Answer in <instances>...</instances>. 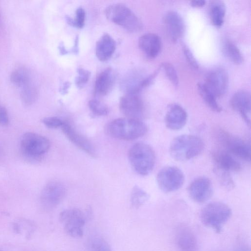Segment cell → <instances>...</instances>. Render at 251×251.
Returning <instances> with one entry per match:
<instances>
[{
  "label": "cell",
  "mask_w": 251,
  "mask_h": 251,
  "mask_svg": "<svg viewBox=\"0 0 251 251\" xmlns=\"http://www.w3.org/2000/svg\"><path fill=\"white\" fill-rule=\"evenodd\" d=\"M107 131L114 138L130 141L145 135L148 132V126L140 120L118 118L108 124Z\"/></svg>",
  "instance_id": "1"
},
{
  "label": "cell",
  "mask_w": 251,
  "mask_h": 251,
  "mask_svg": "<svg viewBox=\"0 0 251 251\" xmlns=\"http://www.w3.org/2000/svg\"><path fill=\"white\" fill-rule=\"evenodd\" d=\"M203 148L204 143L200 138L193 135L184 134L172 140L169 152L175 160L184 161L198 156Z\"/></svg>",
  "instance_id": "2"
},
{
  "label": "cell",
  "mask_w": 251,
  "mask_h": 251,
  "mask_svg": "<svg viewBox=\"0 0 251 251\" xmlns=\"http://www.w3.org/2000/svg\"><path fill=\"white\" fill-rule=\"evenodd\" d=\"M128 156L132 167L137 174L147 176L153 169L155 154L148 144L142 142L135 144L129 149Z\"/></svg>",
  "instance_id": "3"
},
{
  "label": "cell",
  "mask_w": 251,
  "mask_h": 251,
  "mask_svg": "<svg viewBox=\"0 0 251 251\" xmlns=\"http://www.w3.org/2000/svg\"><path fill=\"white\" fill-rule=\"evenodd\" d=\"M231 215V210L227 205L215 201L208 203L202 208L200 218L203 225L219 233Z\"/></svg>",
  "instance_id": "4"
},
{
  "label": "cell",
  "mask_w": 251,
  "mask_h": 251,
  "mask_svg": "<svg viewBox=\"0 0 251 251\" xmlns=\"http://www.w3.org/2000/svg\"><path fill=\"white\" fill-rule=\"evenodd\" d=\"M107 18L131 32H137L143 28L138 17L126 6L116 3L108 6L105 11Z\"/></svg>",
  "instance_id": "5"
},
{
  "label": "cell",
  "mask_w": 251,
  "mask_h": 251,
  "mask_svg": "<svg viewBox=\"0 0 251 251\" xmlns=\"http://www.w3.org/2000/svg\"><path fill=\"white\" fill-rule=\"evenodd\" d=\"M59 220L69 235L74 238L83 236L85 219L82 211L76 208L64 210L60 213Z\"/></svg>",
  "instance_id": "6"
},
{
  "label": "cell",
  "mask_w": 251,
  "mask_h": 251,
  "mask_svg": "<svg viewBox=\"0 0 251 251\" xmlns=\"http://www.w3.org/2000/svg\"><path fill=\"white\" fill-rule=\"evenodd\" d=\"M20 146L25 154L37 157L48 151L50 148V142L44 136L33 132H27L22 136Z\"/></svg>",
  "instance_id": "7"
},
{
  "label": "cell",
  "mask_w": 251,
  "mask_h": 251,
  "mask_svg": "<svg viewBox=\"0 0 251 251\" xmlns=\"http://www.w3.org/2000/svg\"><path fill=\"white\" fill-rule=\"evenodd\" d=\"M156 181L159 188L165 193L175 191L182 187L184 182L183 172L175 166H167L157 174Z\"/></svg>",
  "instance_id": "8"
},
{
  "label": "cell",
  "mask_w": 251,
  "mask_h": 251,
  "mask_svg": "<svg viewBox=\"0 0 251 251\" xmlns=\"http://www.w3.org/2000/svg\"><path fill=\"white\" fill-rule=\"evenodd\" d=\"M218 135L219 140L229 153L242 160L250 161L251 150L249 144L224 131H220Z\"/></svg>",
  "instance_id": "9"
},
{
  "label": "cell",
  "mask_w": 251,
  "mask_h": 251,
  "mask_svg": "<svg viewBox=\"0 0 251 251\" xmlns=\"http://www.w3.org/2000/svg\"><path fill=\"white\" fill-rule=\"evenodd\" d=\"M66 189L64 185L57 180L47 183L42 190L40 200L44 207L51 209L56 207L64 198Z\"/></svg>",
  "instance_id": "10"
},
{
  "label": "cell",
  "mask_w": 251,
  "mask_h": 251,
  "mask_svg": "<svg viewBox=\"0 0 251 251\" xmlns=\"http://www.w3.org/2000/svg\"><path fill=\"white\" fill-rule=\"evenodd\" d=\"M119 107L126 118L140 120L144 114L143 102L138 93L127 92L120 100Z\"/></svg>",
  "instance_id": "11"
},
{
  "label": "cell",
  "mask_w": 251,
  "mask_h": 251,
  "mask_svg": "<svg viewBox=\"0 0 251 251\" xmlns=\"http://www.w3.org/2000/svg\"><path fill=\"white\" fill-rule=\"evenodd\" d=\"M203 84L216 98L222 97L227 88L228 75L226 71L222 68L212 70L207 75Z\"/></svg>",
  "instance_id": "12"
},
{
  "label": "cell",
  "mask_w": 251,
  "mask_h": 251,
  "mask_svg": "<svg viewBox=\"0 0 251 251\" xmlns=\"http://www.w3.org/2000/svg\"><path fill=\"white\" fill-rule=\"evenodd\" d=\"M188 192L190 198L198 203H203L209 200L213 194L210 180L205 176L194 179L190 184Z\"/></svg>",
  "instance_id": "13"
},
{
  "label": "cell",
  "mask_w": 251,
  "mask_h": 251,
  "mask_svg": "<svg viewBox=\"0 0 251 251\" xmlns=\"http://www.w3.org/2000/svg\"><path fill=\"white\" fill-rule=\"evenodd\" d=\"M164 24L166 33L172 42H176L183 36L185 23L177 12L173 10L167 12L164 16Z\"/></svg>",
  "instance_id": "14"
},
{
  "label": "cell",
  "mask_w": 251,
  "mask_h": 251,
  "mask_svg": "<svg viewBox=\"0 0 251 251\" xmlns=\"http://www.w3.org/2000/svg\"><path fill=\"white\" fill-rule=\"evenodd\" d=\"M230 104L232 109L238 112L247 124L250 126L251 98L250 92L246 90L236 92L231 97Z\"/></svg>",
  "instance_id": "15"
},
{
  "label": "cell",
  "mask_w": 251,
  "mask_h": 251,
  "mask_svg": "<svg viewBox=\"0 0 251 251\" xmlns=\"http://www.w3.org/2000/svg\"><path fill=\"white\" fill-rule=\"evenodd\" d=\"M61 128L64 135L73 144L90 155L96 156L95 150L91 143L69 123L65 121Z\"/></svg>",
  "instance_id": "16"
},
{
  "label": "cell",
  "mask_w": 251,
  "mask_h": 251,
  "mask_svg": "<svg viewBox=\"0 0 251 251\" xmlns=\"http://www.w3.org/2000/svg\"><path fill=\"white\" fill-rule=\"evenodd\" d=\"M187 114L185 109L177 104H172L165 116L166 126L173 130H179L186 124Z\"/></svg>",
  "instance_id": "17"
},
{
  "label": "cell",
  "mask_w": 251,
  "mask_h": 251,
  "mask_svg": "<svg viewBox=\"0 0 251 251\" xmlns=\"http://www.w3.org/2000/svg\"><path fill=\"white\" fill-rule=\"evenodd\" d=\"M139 48L146 56L150 58L156 57L161 49V41L159 36L154 33H147L139 39Z\"/></svg>",
  "instance_id": "18"
},
{
  "label": "cell",
  "mask_w": 251,
  "mask_h": 251,
  "mask_svg": "<svg viewBox=\"0 0 251 251\" xmlns=\"http://www.w3.org/2000/svg\"><path fill=\"white\" fill-rule=\"evenodd\" d=\"M176 242L181 251H197L196 236L191 229L186 225H181L177 228Z\"/></svg>",
  "instance_id": "19"
},
{
  "label": "cell",
  "mask_w": 251,
  "mask_h": 251,
  "mask_svg": "<svg viewBox=\"0 0 251 251\" xmlns=\"http://www.w3.org/2000/svg\"><path fill=\"white\" fill-rule=\"evenodd\" d=\"M115 80V73L111 68H107L102 71L97 76L95 82V95L103 96L108 94L112 90Z\"/></svg>",
  "instance_id": "20"
},
{
  "label": "cell",
  "mask_w": 251,
  "mask_h": 251,
  "mask_svg": "<svg viewBox=\"0 0 251 251\" xmlns=\"http://www.w3.org/2000/svg\"><path fill=\"white\" fill-rule=\"evenodd\" d=\"M116 47V44L114 39L109 34L104 33L96 43V56L101 61H107L114 53Z\"/></svg>",
  "instance_id": "21"
},
{
  "label": "cell",
  "mask_w": 251,
  "mask_h": 251,
  "mask_svg": "<svg viewBox=\"0 0 251 251\" xmlns=\"http://www.w3.org/2000/svg\"><path fill=\"white\" fill-rule=\"evenodd\" d=\"M212 155L215 164V167L229 172L240 170V164L227 152L216 151Z\"/></svg>",
  "instance_id": "22"
},
{
  "label": "cell",
  "mask_w": 251,
  "mask_h": 251,
  "mask_svg": "<svg viewBox=\"0 0 251 251\" xmlns=\"http://www.w3.org/2000/svg\"><path fill=\"white\" fill-rule=\"evenodd\" d=\"M226 11V5L223 1L216 0L210 1L209 12L211 23L214 25L220 27L223 25Z\"/></svg>",
  "instance_id": "23"
},
{
  "label": "cell",
  "mask_w": 251,
  "mask_h": 251,
  "mask_svg": "<svg viewBox=\"0 0 251 251\" xmlns=\"http://www.w3.org/2000/svg\"><path fill=\"white\" fill-rule=\"evenodd\" d=\"M10 79L14 85L21 89L31 84L30 72L24 67H19L13 70L10 74Z\"/></svg>",
  "instance_id": "24"
},
{
  "label": "cell",
  "mask_w": 251,
  "mask_h": 251,
  "mask_svg": "<svg viewBox=\"0 0 251 251\" xmlns=\"http://www.w3.org/2000/svg\"><path fill=\"white\" fill-rule=\"evenodd\" d=\"M222 50L225 56L235 64H240L244 61V57L237 47L229 40L222 43Z\"/></svg>",
  "instance_id": "25"
},
{
  "label": "cell",
  "mask_w": 251,
  "mask_h": 251,
  "mask_svg": "<svg viewBox=\"0 0 251 251\" xmlns=\"http://www.w3.org/2000/svg\"><path fill=\"white\" fill-rule=\"evenodd\" d=\"M199 93L206 105L213 111L220 112L222 107L216 100V98L205 86L203 83H199L197 85Z\"/></svg>",
  "instance_id": "26"
},
{
  "label": "cell",
  "mask_w": 251,
  "mask_h": 251,
  "mask_svg": "<svg viewBox=\"0 0 251 251\" xmlns=\"http://www.w3.org/2000/svg\"><path fill=\"white\" fill-rule=\"evenodd\" d=\"M149 198L148 194L144 190L137 186L133 187L130 196L131 203L133 207H140L147 201Z\"/></svg>",
  "instance_id": "27"
},
{
  "label": "cell",
  "mask_w": 251,
  "mask_h": 251,
  "mask_svg": "<svg viewBox=\"0 0 251 251\" xmlns=\"http://www.w3.org/2000/svg\"><path fill=\"white\" fill-rule=\"evenodd\" d=\"M20 94L23 102L27 105L32 104L38 97L37 90L31 83L21 89Z\"/></svg>",
  "instance_id": "28"
},
{
  "label": "cell",
  "mask_w": 251,
  "mask_h": 251,
  "mask_svg": "<svg viewBox=\"0 0 251 251\" xmlns=\"http://www.w3.org/2000/svg\"><path fill=\"white\" fill-rule=\"evenodd\" d=\"M214 172L221 185L227 190L232 189L234 186V181L229 172L214 167Z\"/></svg>",
  "instance_id": "29"
},
{
  "label": "cell",
  "mask_w": 251,
  "mask_h": 251,
  "mask_svg": "<svg viewBox=\"0 0 251 251\" xmlns=\"http://www.w3.org/2000/svg\"><path fill=\"white\" fill-rule=\"evenodd\" d=\"M88 105L91 113L96 116H105L109 111L107 105L97 100H91L89 101Z\"/></svg>",
  "instance_id": "30"
},
{
  "label": "cell",
  "mask_w": 251,
  "mask_h": 251,
  "mask_svg": "<svg viewBox=\"0 0 251 251\" xmlns=\"http://www.w3.org/2000/svg\"><path fill=\"white\" fill-rule=\"evenodd\" d=\"M90 251H112L109 244L100 237H93L89 243Z\"/></svg>",
  "instance_id": "31"
},
{
  "label": "cell",
  "mask_w": 251,
  "mask_h": 251,
  "mask_svg": "<svg viewBox=\"0 0 251 251\" xmlns=\"http://www.w3.org/2000/svg\"><path fill=\"white\" fill-rule=\"evenodd\" d=\"M66 19L68 23L71 25L81 28L83 27L85 20V12L82 7L78 8L75 11V17L72 19L67 16Z\"/></svg>",
  "instance_id": "32"
},
{
  "label": "cell",
  "mask_w": 251,
  "mask_h": 251,
  "mask_svg": "<svg viewBox=\"0 0 251 251\" xmlns=\"http://www.w3.org/2000/svg\"><path fill=\"white\" fill-rule=\"evenodd\" d=\"M164 69L168 78L175 86H177L179 83L178 76L174 66L169 62H164L161 64Z\"/></svg>",
  "instance_id": "33"
},
{
  "label": "cell",
  "mask_w": 251,
  "mask_h": 251,
  "mask_svg": "<svg viewBox=\"0 0 251 251\" xmlns=\"http://www.w3.org/2000/svg\"><path fill=\"white\" fill-rule=\"evenodd\" d=\"M77 75L75 78V85L79 89L83 88L88 81L91 76V72L82 68L77 69Z\"/></svg>",
  "instance_id": "34"
},
{
  "label": "cell",
  "mask_w": 251,
  "mask_h": 251,
  "mask_svg": "<svg viewBox=\"0 0 251 251\" xmlns=\"http://www.w3.org/2000/svg\"><path fill=\"white\" fill-rule=\"evenodd\" d=\"M180 43L182 51L188 63L193 68L198 69L199 67L198 63L191 50L184 43L181 42Z\"/></svg>",
  "instance_id": "35"
},
{
  "label": "cell",
  "mask_w": 251,
  "mask_h": 251,
  "mask_svg": "<svg viewBox=\"0 0 251 251\" xmlns=\"http://www.w3.org/2000/svg\"><path fill=\"white\" fill-rule=\"evenodd\" d=\"M43 124L50 128L61 127L65 121L57 117H48L42 120Z\"/></svg>",
  "instance_id": "36"
},
{
  "label": "cell",
  "mask_w": 251,
  "mask_h": 251,
  "mask_svg": "<svg viewBox=\"0 0 251 251\" xmlns=\"http://www.w3.org/2000/svg\"><path fill=\"white\" fill-rule=\"evenodd\" d=\"M9 123V117L7 111L0 103V126H5Z\"/></svg>",
  "instance_id": "37"
},
{
  "label": "cell",
  "mask_w": 251,
  "mask_h": 251,
  "mask_svg": "<svg viewBox=\"0 0 251 251\" xmlns=\"http://www.w3.org/2000/svg\"><path fill=\"white\" fill-rule=\"evenodd\" d=\"M205 4V1L203 0H195L190 1V5L193 7H201Z\"/></svg>",
  "instance_id": "38"
},
{
  "label": "cell",
  "mask_w": 251,
  "mask_h": 251,
  "mask_svg": "<svg viewBox=\"0 0 251 251\" xmlns=\"http://www.w3.org/2000/svg\"><path fill=\"white\" fill-rule=\"evenodd\" d=\"M71 86V83L70 82H65L61 89V93L63 94H65L68 93V90Z\"/></svg>",
  "instance_id": "39"
},
{
  "label": "cell",
  "mask_w": 251,
  "mask_h": 251,
  "mask_svg": "<svg viewBox=\"0 0 251 251\" xmlns=\"http://www.w3.org/2000/svg\"><path fill=\"white\" fill-rule=\"evenodd\" d=\"M59 50L61 54H66L68 53V50L65 48V46L63 43H60L59 47Z\"/></svg>",
  "instance_id": "40"
},
{
  "label": "cell",
  "mask_w": 251,
  "mask_h": 251,
  "mask_svg": "<svg viewBox=\"0 0 251 251\" xmlns=\"http://www.w3.org/2000/svg\"><path fill=\"white\" fill-rule=\"evenodd\" d=\"M0 16H1V15H0Z\"/></svg>",
  "instance_id": "41"
},
{
  "label": "cell",
  "mask_w": 251,
  "mask_h": 251,
  "mask_svg": "<svg viewBox=\"0 0 251 251\" xmlns=\"http://www.w3.org/2000/svg\"></svg>",
  "instance_id": "42"
}]
</instances>
